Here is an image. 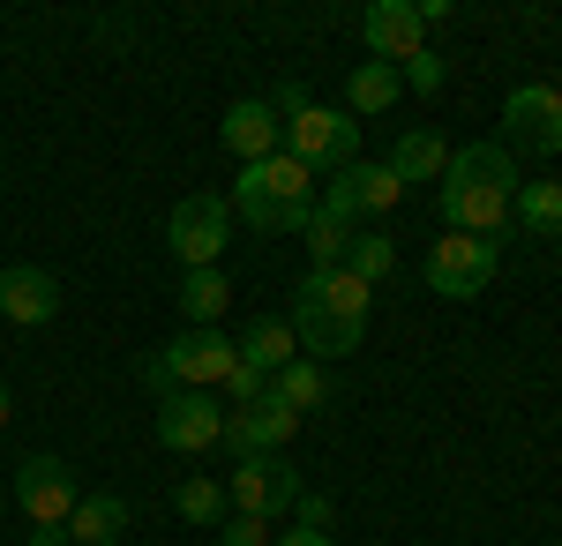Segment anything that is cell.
I'll return each mask as SVG.
<instances>
[{"instance_id": "1", "label": "cell", "mask_w": 562, "mask_h": 546, "mask_svg": "<svg viewBox=\"0 0 562 546\" xmlns=\"http://www.w3.org/2000/svg\"><path fill=\"white\" fill-rule=\"evenodd\" d=\"M435 187H442L450 232L503 240L510 232V203H518V158L503 143H465V150H450V166H442Z\"/></svg>"}, {"instance_id": "2", "label": "cell", "mask_w": 562, "mask_h": 546, "mask_svg": "<svg viewBox=\"0 0 562 546\" xmlns=\"http://www.w3.org/2000/svg\"><path fill=\"white\" fill-rule=\"evenodd\" d=\"M368 315H375V285H360L352 270H307L293 299V337L307 360H346L368 337Z\"/></svg>"}, {"instance_id": "3", "label": "cell", "mask_w": 562, "mask_h": 546, "mask_svg": "<svg viewBox=\"0 0 562 546\" xmlns=\"http://www.w3.org/2000/svg\"><path fill=\"white\" fill-rule=\"evenodd\" d=\"M270 105H278V143H285V158H301L307 172H346L360 166V121H352L346 105H307L301 83L270 90Z\"/></svg>"}, {"instance_id": "4", "label": "cell", "mask_w": 562, "mask_h": 546, "mask_svg": "<svg viewBox=\"0 0 562 546\" xmlns=\"http://www.w3.org/2000/svg\"><path fill=\"white\" fill-rule=\"evenodd\" d=\"M233 217L256 225V232H301L315 217V172L301 158H262V166H240V187H233Z\"/></svg>"}, {"instance_id": "5", "label": "cell", "mask_w": 562, "mask_h": 546, "mask_svg": "<svg viewBox=\"0 0 562 546\" xmlns=\"http://www.w3.org/2000/svg\"><path fill=\"white\" fill-rule=\"evenodd\" d=\"M233 367H240V352H233V337H225V330H188V337H173V344L143 367V382H150L158 397H173V389H225Z\"/></svg>"}, {"instance_id": "6", "label": "cell", "mask_w": 562, "mask_h": 546, "mask_svg": "<svg viewBox=\"0 0 562 546\" xmlns=\"http://www.w3.org/2000/svg\"><path fill=\"white\" fill-rule=\"evenodd\" d=\"M503 270V240H480V232H442L428 248V293L442 299H480Z\"/></svg>"}, {"instance_id": "7", "label": "cell", "mask_w": 562, "mask_h": 546, "mask_svg": "<svg viewBox=\"0 0 562 546\" xmlns=\"http://www.w3.org/2000/svg\"><path fill=\"white\" fill-rule=\"evenodd\" d=\"M233 240V203L225 195H180L166 217V248L180 270H217V254Z\"/></svg>"}, {"instance_id": "8", "label": "cell", "mask_w": 562, "mask_h": 546, "mask_svg": "<svg viewBox=\"0 0 562 546\" xmlns=\"http://www.w3.org/2000/svg\"><path fill=\"white\" fill-rule=\"evenodd\" d=\"M397 172L383 166V158H360V166L346 172H330V195H323V211L330 217H346L352 232H383V217L397 211Z\"/></svg>"}, {"instance_id": "9", "label": "cell", "mask_w": 562, "mask_h": 546, "mask_svg": "<svg viewBox=\"0 0 562 546\" xmlns=\"http://www.w3.org/2000/svg\"><path fill=\"white\" fill-rule=\"evenodd\" d=\"M503 150L510 158H562V90L525 83L503 98Z\"/></svg>"}, {"instance_id": "10", "label": "cell", "mask_w": 562, "mask_h": 546, "mask_svg": "<svg viewBox=\"0 0 562 546\" xmlns=\"http://www.w3.org/2000/svg\"><path fill=\"white\" fill-rule=\"evenodd\" d=\"M158 442L173 450V457H203L225 442V405H217L211 389H173V397H158Z\"/></svg>"}, {"instance_id": "11", "label": "cell", "mask_w": 562, "mask_h": 546, "mask_svg": "<svg viewBox=\"0 0 562 546\" xmlns=\"http://www.w3.org/2000/svg\"><path fill=\"white\" fill-rule=\"evenodd\" d=\"M15 502H23L31 524H68L76 502H83L76 464H68V457H23V471H15Z\"/></svg>"}, {"instance_id": "12", "label": "cell", "mask_w": 562, "mask_h": 546, "mask_svg": "<svg viewBox=\"0 0 562 546\" xmlns=\"http://www.w3.org/2000/svg\"><path fill=\"white\" fill-rule=\"evenodd\" d=\"M225 502L240 509V516H285V509L301 502V471L285 457H240V471H233V487H225Z\"/></svg>"}, {"instance_id": "13", "label": "cell", "mask_w": 562, "mask_h": 546, "mask_svg": "<svg viewBox=\"0 0 562 546\" xmlns=\"http://www.w3.org/2000/svg\"><path fill=\"white\" fill-rule=\"evenodd\" d=\"M293 442H301V412H285L278 397L225 412V450H233V457H285Z\"/></svg>"}, {"instance_id": "14", "label": "cell", "mask_w": 562, "mask_h": 546, "mask_svg": "<svg viewBox=\"0 0 562 546\" xmlns=\"http://www.w3.org/2000/svg\"><path fill=\"white\" fill-rule=\"evenodd\" d=\"M360 38H368V60L405 68L413 53H428V23H420V8H413V0H368Z\"/></svg>"}, {"instance_id": "15", "label": "cell", "mask_w": 562, "mask_h": 546, "mask_svg": "<svg viewBox=\"0 0 562 546\" xmlns=\"http://www.w3.org/2000/svg\"><path fill=\"white\" fill-rule=\"evenodd\" d=\"M0 315L15 330H45L60 315V277L38 262H0Z\"/></svg>"}, {"instance_id": "16", "label": "cell", "mask_w": 562, "mask_h": 546, "mask_svg": "<svg viewBox=\"0 0 562 546\" xmlns=\"http://www.w3.org/2000/svg\"><path fill=\"white\" fill-rule=\"evenodd\" d=\"M278 105L270 98H240L225 121H217V143L233 150V158H248V166H262V158H278Z\"/></svg>"}, {"instance_id": "17", "label": "cell", "mask_w": 562, "mask_h": 546, "mask_svg": "<svg viewBox=\"0 0 562 546\" xmlns=\"http://www.w3.org/2000/svg\"><path fill=\"white\" fill-rule=\"evenodd\" d=\"M233 352H240V367H256V375H278V367H293V360H301V337H293V322L262 315V322H248V330L233 337Z\"/></svg>"}, {"instance_id": "18", "label": "cell", "mask_w": 562, "mask_h": 546, "mask_svg": "<svg viewBox=\"0 0 562 546\" xmlns=\"http://www.w3.org/2000/svg\"><path fill=\"white\" fill-rule=\"evenodd\" d=\"M383 166L397 172V187H420V180H442V166H450V143H442L435 127H413V135H397V150H390Z\"/></svg>"}, {"instance_id": "19", "label": "cell", "mask_w": 562, "mask_h": 546, "mask_svg": "<svg viewBox=\"0 0 562 546\" xmlns=\"http://www.w3.org/2000/svg\"><path fill=\"white\" fill-rule=\"evenodd\" d=\"M135 509L121 502V494H83L76 502V516H68V546H113L121 532H128Z\"/></svg>"}, {"instance_id": "20", "label": "cell", "mask_w": 562, "mask_h": 546, "mask_svg": "<svg viewBox=\"0 0 562 546\" xmlns=\"http://www.w3.org/2000/svg\"><path fill=\"white\" fill-rule=\"evenodd\" d=\"M510 225H525L532 240H562V180H518Z\"/></svg>"}, {"instance_id": "21", "label": "cell", "mask_w": 562, "mask_h": 546, "mask_svg": "<svg viewBox=\"0 0 562 546\" xmlns=\"http://www.w3.org/2000/svg\"><path fill=\"white\" fill-rule=\"evenodd\" d=\"M270 397H278V405H285V412H315V405H330V375H323V360H293V367H278V375H270Z\"/></svg>"}, {"instance_id": "22", "label": "cell", "mask_w": 562, "mask_h": 546, "mask_svg": "<svg viewBox=\"0 0 562 546\" xmlns=\"http://www.w3.org/2000/svg\"><path fill=\"white\" fill-rule=\"evenodd\" d=\"M225 307H233V285H225L217 270H180V315H188L195 330H217Z\"/></svg>"}, {"instance_id": "23", "label": "cell", "mask_w": 562, "mask_h": 546, "mask_svg": "<svg viewBox=\"0 0 562 546\" xmlns=\"http://www.w3.org/2000/svg\"><path fill=\"white\" fill-rule=\"evenodd\" d=\"M397 68H383V60H360L352 68V83H346V98H352V121H375V113H390L397 105Z\"/></svg>"}, {"instance_id": "24", "label": "cell", "mask_w": 562, "mask_h": 546, "mask_svg": "<svg viewBox=\"0 0 562 546\" xmlns=\"http://www.w3.org/2000/svg\"><path fill=\"white\" fill-rule=\"evenodd\" d=\"M301 240H307V254H315V270H346V254H352V225L346 217H330L323 203H315V217L301 225Z\"/></svg>"}, {"instance_id": "25", "label": "cell", "mask_w": 562, "mask_h": 546, "mask_svg": "<svg viewBox=\"0 0 562 546\" xmlns=\"http://www.w3.org/2000/svg\"><path fill=\"white\" fill-rule=\"evenodd\" d=\"M346 270L360 277V285H383L390 270H397V248H390V232H352V254Z\"/></svg>"}, {"instance_id": "26", "label": "cell", "mask_w": 562, "mask_h": 546, "mask_svg": "<svg viewBox=\"0 0 562 546\" xmlns=\"http://www.w3.org/2000/svg\"><path fill=\"white\" fill-rule=\"evenodd\" d=\"M173 509H180V524H225V487L217 479H180Z\"/></svg>"}, {"instance_id": "27", "label": "cell", "mask_w": 562, "mask_h": 546, "mask_svg": "<svg viewBox=\"0 0 562 546\" xmlns=\"http://www.w3.org/2000/svg\"><path fill=\"white\" fill-rule=\"evenodd\" d=\"M397 83L420 90V98H435V90H442V53H413V60L397 68Z\"/></svg>"}, {"instance_id": "28", "label": "cell", "mask_w": 562, "mask_h": 546, "mask_svg": "<svg viewBox=\"0 0 562 546\" xmlns=\"http://www.w3.org/2000/svg\"><path fill=\"white\" fill-rule=\"evenodd\" d=\"M217 546H270V524H262V516H240V509H233V516L217 524Z\"/></svg>"}, {"instance_id": "29", "label": "cell", "mask_w": 562, "mask_h": 546, "mask_svg": "<svg viewBox=\"0 0 562 546\" xmlns=\"http://www.w3.org/2000/svg\"><path fill=\"white\" fill-rule=\"evenodd\" d=\"M225 397H233V405H262V397H270V375H256V367H233V375H225Z\"/></svg>"}, {"instance_id": "30", "label": "cell", "mask_w": 562, "mask_h": 546, "mask_svg": "<svg viewBox=\"0 0 562 546\" xmlns=\"http://www.w3.org/2000/svg\"><path fill=\"white\" fill-rule=\"evenodd\" d=\"M293 509H301V524H307V532H330V502H323V494H301Z\"/></svg>"}, {"instance_id": "31", "label": "cell", "mask_w": 562, "mask_h": 546, "mask_svg": "<svg viewBox=\"0 0 562 546\" xmlns=\"http://www.w3.org/2000/svg\"><path fill=\"white\" fill-rule=\"evenodd\" d=\"M278 546H338V539H330V532H307V524H293V532H285Z\"/></svg>"}, {"instance_id": "32", "label": "cell", "mask_w": 562, "mask_h": 546, "mask_svg": "<svg viewBox=\"0 0 562 546\" xmlns=\"http://www.w3.org/2000/svg\"><path fill=\"white\" fill-rule=\"evenodd\" d=\"M31 546H68V524H31Z\"/></svg>"}, {"instance_id": "33", "label": "cell", "mask_w": 562, "mask_h": 546, "mask_svg": "<svg viewBox=\"0 0 562 546\" xmlns=\"http://www.w3.org/2000/svg\"><path fill=\"white\" fill-rule=\"evenodd\" d=\"M15 420V397H8V382H0V426Z\"/></svg>"}]
</instances>
